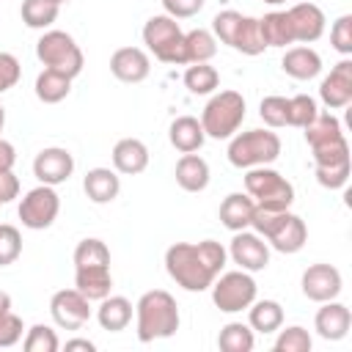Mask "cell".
Returning a JSON list of instances; mask_svg holds the SVG:
<instances>
[{
	"mask_svg": "<svg viewBox=\"0 0 352 352\" xmlns=\"http://www.w3.org/2000/svg\"><path fill=\"white\" fill-rule=\"evenodd\" d=\"M258 116L261 121L270 126V129H280V126H289V99L286 96H264L261 104H258Z\"/></svg>",
	"mask_w": 352,
	"mask_h": 352,
	"instance_id": "74e56055",
	"label": "cell"
},
{
	"mask_svg": "<svg viewBox=\"0 0 352 352\" xmlns=\"http://www.w3.org/2000/svg\"><path fill=\"white\" fill-rule=\"evenodd\" d=\"M0 206H3V204H0Z\"/></svg>",
	"mask_w": 352,
	"mask_h": 352,
	"instance_id": "9f6ffc18",
	"label": "cell"
},
{
	"mask_svg": "<svg viewBox=\"0 0 352 352\" xmlns=\"http://www.w3.org/2000/svg\"><path fill=\"white\" fill-rule=\"evenodd\" d=\"M3 126H6V107L0 104V132H3Z\"/></svg>",
	"mask_w": 352,
	"mask_h": 352,
	"instance_id": "f5cc1de1",
	"label": "cell"
},
{
	"mask_svg": "<svg viewBox=\"0 0 352 352\" xmlns=\"http://www.w3.org/2000/svg\"><path fill=\"white\" fill-rule=\"evenodd\" d=\"M72 173H74V157L69 148L47 146L33 157V176L38 179V184L58 187V184L69 182Z\"/></svg>",
	"mask_w": 352,
	"mask_h": 352,
	"instance_id": "4fadbf2b",
	"label": "cell"
},
{
	"mask_svg": "<svg viewBox=\"0 0 352 352\" xmlns=\"http://www.w3.org/2000/svg\"><path fill=\"white\" fill-rule=\"evenodd\" d=\"M22 319L11 311V294L0 289V346H14L22 338Z\"/></svg>",
	"mask_w": 352,
	"mask_h": 352,
	"instance_id": "d590c367",
	"label": "cell"
},
{
	"mask_svg": "<svg viewBox=\"0 0 352 352\" xmlns=\"http://www.w3.org/2000/svg\"><path fill=\"white\" fill-rule=\"evenodd\" d=\"M330 44L344 58L352 55V14H341L330 28Z\"/></svg>",
	"mask_w": 352,
	"mask_h": 352,
	"instance_id": "bcb514c9",
	"label": "cell"
},
{
	"mask_svg": "<svg viewBox=\"0 0 352 352\" xmlns=\"http://www.w3.org/2000/svg\"><path fill=\"white\" fill-rule=\"evenodd\" d=\"M168 140H170V146L176 151L192 154V151H198L204 146L206 132H204V126H201V121L195 116H179L168 126Z\"/></svg>",
	"mask_w": 352,
	"mask_h": 352,
	"instance_id": "7402d4cb",
	"label": "cell"
},
{
	"mask_svg": "<svg viewBox=\"0 0 352 352\" xmlns=\"http://www.w3.org/2000/svg\"><path fill=\"white\" fill-rule=\"evenodd\" d=\"M19 195V179L14 176V170H3L0 173V204H8Z\"/></svg>",
	"mask_w": 352,
	"mask_h": 352,
	"instance_id": "681fc988",
	"label": "cell"
},
{
	"mask_svg": "<svg viewBox=\"0 0 352 352\" xmlns=\"http://www.w3.org/2000/svg\"><path fill=\"white\" fill-rule=\"evenodd\" d=\"M110 160H113V170L116 173H124V176L143 173L148 168V146L143 140H138V138H121L113 146Z\"/></svg>",
	"mask_w": 352,
	"mask_h": 352,
	"instance_id": "d6986e66",
	"label": "cell"
},
{
	"mask_svg": "<svg viewBox=\"0 0 352 352\" xmlns=\"http://www.w3.org/2000/svg\"><path fill=\"white\" fill-rule=\"evenodd\" d=\"M261 25V36L267 41V47H289L294 44V33H292V22L286 11H270L258 19Z\"/></svg>",
	"mask_w": 352,
	"mask_h": 352,
	"instance_id": "f546056e",
	"label": "cell"
},
{
	"mask_svg": "<svg viewBox=\"0 0 352 352\" xmlns=\"http://www.w3.org/2000/svg\"><path fill=\"white\" fill-rule=\"evenodd\" d=\"M91 300L74 286L60 289L50 297V316L60 330H80L91 319Z\"/></svg>",
	"mask_w": 352,
	"mask_h": 352,
	"instance_id": "8fae6325",
	"label": "cell"
},
{
	"mask_svg": "<svg viewBox=\"0 0 352 352\" xmlns=\"http://www.w3.org/2000/svg\"><path fill=\"white\" fill-rule=\"evenodd\" d=\"M300 286H302V294L314 302H327V300H336L344 289V278L341 272L333 267V264H311L302 278H300Z\"/></svg>",
	"mask_w": 352,
	"mask_h": 352,
	"instance_id": "5bb4252c",
	"label": "cell"
},
{
	"mask_svg": "<svg viewBox=\"0 0 352 352\" xmlns=\"http://www.w3.org/2000/svg\"><path fill=\"white\" fill-rule=\"evenodd\" d=\"M344 129H341V121L333 116V113H316V118L305 126V143L314 148V146H324L336 138H341Z\"/></svg>",
	"mask_w": 352,
	"mask_h": 352,
	"instance_id": "e575fe53",
	"label": "cell"
},
{
	"mask_svg": "<svg viewBox=\"0 0 352 352\" xmlns=\"http://www.w3.org/2000/svg\"><path fill=\"white\" fill-rule=\"evenodd\" d=\"M228 162L234 168L272 165L280 157V138L272 129H248L228 138Z\"/></svg>",
	"mask_w": 352,
	"mask_h": 352,
	"instance_id": "5b68a950",
	"label": "cell"
},
{
	"mask_svg": "<svg viewBox=\"0 0 352 352\" xmlns=\"http://www.w3.org/2000/svg\"><path fill=\"white\" fill-rule=\"evenodd\" d=\"M311 154H314V165H336V162L349 160V143L341 135V138H336L324 146H314Z\"/></svg>",
	"mask_w": 352,
	"mask_h": 352,
	"instance_id": "ee69618b",
	"label": "cell"
},
{
	"mask_svg": "<svg viewBox=\"0 0 352 352\" xmlns=\"http://www.w3.org/2000/svg\"><path fill=\"white\" fill-rule=\"evenodd\" d=\"M253 212H256V201L248 192H228L220 204V223L228 231H245L250 228Z\"/></svg>",
	"mask_w": 352,
	"mask_h": 352,
	"instance_id": "d4e9b609",
	"label": "cell"
},
{
	"mask_svg": "<svg viewBox=\"0 0 352 352\" xmlns=\"http://www.w3.org/2000/svg\"><path fill=\"white\" fill-rule=\"evenodd\" d=\"M319 113V104L314 96L308 94H297L289 99V126H297V129H305Z\"/></svg>",
	"mask_w": 352,
	"mask_h": 352,
	"instance_id": "f35d334b",
	"label": "cell"
},
{
	"mask_svg": "<svg viewBox=\"0 0 352 352\" xmlns=\"http://www.w3.org/2000/svg\"><path fill=\"white\" fill-rule=\"evenodd\" d=\"M19 220L25 228L30 231H44L55 223L58 212H60V198L55 192V187L50 184H38L33 190H28L19 201Z\"/></svg>",
	"mask_w": 352,
	"mask_h": 352,
	"instance_id": "30bf717a",
	"label": "cell"
},
{
	"mask_svg": "<svg viewBox=\"0 0 352 352\" xmlns=\"http://www.w3.org/2000/svg\"><path fill=\"white\" fill-rule=\"evenodd\" d=\"M256 344V336H253V327L250 324H242V322H228L220 327V336H217V346L223 352H250Z\"/></svg>",
	"mask_w": 352,
	"mask_h": 352,
	"instance_id": "836d02e7",
	"label": "cell"
},
{
	"mask_svg": "<svg viewBox=\"0 0 352 352\" xmlns=\"http://www.w3.org/2000/svg\"><path fill=\"white\" fill-rule=\"evenodd\" d=\"M267 6H280V3H286V0H264Z\"/></svg>",
	"mask_w": 352,
	"mask_h": 352,
	"instance_id": "db71d44e",
	"label": "cell"
},
{
	"mask_svg": "<svg viewBox=\"0 0 352 352\" xmlns=\"http://www.w3.org/2000/svg\"><path fill=\"white\" fill-rule=\"evenodd\" d=\"M217 52V38L212 36V30L204 28H192L184 33V60L187 63H209Z\"/></svg>",
	"mask_w": 352,
	"mask_h": 352,
	"instance_id": "f1b7e54d",
	"label": "cell"
},
{
	"mask_svg": "<svg viewBox=\"0 0 352 352\" xmlns=\"http://www.w3.org/2000/svg\"><path fill=\"white\" fill-rule=\"evenodd\" d=\"M60 14V6L52 0H22L19 16L30 30H47Z\"/></svg>",
	"mask_w": 352,
	"mask_h": 352,
	"instance_id": "1f68e13d",
	"label": "cell"
},
{
	"mask_svg": "<svg viewBox=\"0 0 352 352\" xmlns=\"http://www.w3.org/2000/svg\"><path fill=\"white\" fill-rule=\"evenodd\" d=\"M248 324L253 333H275L283 324V308L278 300H253L248 305Z\"/></svg>",
	"mask_w": 352,
	"mask_h": 352,
	"instance_id": "4316f807",
	"label": "cell"
},
{
	"mask_svg": "<svg viewBox=\"0 0 352 352\" xmlns=\"http://www.w3.org/2000/svg\"><path fill=\"white\" fill-rule=\"evenodd\" d=\"M220 85V74L214 66L209 63H190L187 72H184V88L192 94V96H206V94H214Z\"/></svg>",
	"mask_w": 352,
	"mask_h": 352,
	"instance_id": "d6a6232c",
	"label": "cell"
},
{
	"mask_svg": "<svg viewBox=\"0 0 352 352\" xmlns=\"http://www.w3.org/2000/svg\"><path fill=\"white\" fill-rule=\"evenodd\" d=\"M212 302L223 311V314H239L248 311V305L256 300L258 286L253 280V272L245 270H231V272H220L212 280Z\"/></svg>",
	"mask_w": 352,
	"mask_h": 352,
	"instance_id": "9c48e42d",
	"label": "cell"
},
{
	"mask_svg": "<svg viewBox=\"0 0 352 352\" xmlns=\"http://www.w3.org/2000/svg\"><path fill=\"white\" fill-rule=\"evenodd\" d=\"M231 261L245 270V272H261L270 264V245L256 234V231H234L231 245H228Z\"/></svg>",
	"mask_w": 352,
	"mask_h": 352,
	"instance_id": "7c38bea8",
	"label": "cell"
},
{
	"mask_svg": "<svg viewBox=\"0 0 352 352\" xmlns=\"http://www.w3.org/2000/svg\"><path fill=\"white\" fill-rule=\"evenodd\" d=\"M143 44L162 63H170V66H184L187 63L184 60V30L168 14H154V16L146 19Z\"/></svg>",
	"mask_w": 352,
	"mask_h": 352,
	"instance_id": "8992f818",
	"label": "cell"
},
{
	"mask_svg": "<svg viewBox=\"0 0 352 352\" xmlns=\"http://www.w3.org/2000/svg\"><path fill=\"white\" fill-rule=\"evenodd\" d=\"M182 324L179 316V305L173 300V294H168L165 289H151L146 294H140V300L135 302V333L138 341L148 344L157 338H170Z\"/></svg>",
	"mask_w": 352,
	"mask_h": 352,
	"instance_id": "7a4b0ae2",
	"label": "cell"
},
{
	"mask_svg": "<svg viewBox=\"0 0 352 352\" xmlns=\"http://www.w3.org/2000/svg\"><path fill=\"white\" fill-rule=\"evenodd\" d=\"M239 22H242V14H239V11H234V8H226V11L214 14V19H212V36H214L217 41H223V44H228V47H231V41H234V36H236Z\"/></svg>",
	"mask_w": 352,
	"mask_h": 352,
	"instance_id": "f6af8a7d",
	"label": "cell"
},
{
	"mask_svg": "<svg viewBox=\"0 0 352 352\" xmlns=\"http://www.w3.org/2000/svg\"><path fill=\"white\" fill-rule=\"evenodd\" d=\"M22 346H25V352H58V349H60V341H58V336H55L52 327H47V324H33V327L28 330Z\"/></svg>",
	"mask_w": 352,
	"mask_h": 352,
	"instance_id": "60d3db41",
	"label": "cell"
},
{
	"mask_svg": "<svg viewBox=\"0 0 352 352\" xmlns=\"http://www.w3.org/2000/svg\"><path fill=\"white\" fill-rule=\"evenodd\" d=\"M228 250L217 239L173 242L165 250V270L184 292H206L223 272Z\"/></svg>",
	"mask_w": 352,
	"mask_h": 352,
	"instance_id": "6da1fadb",
	"label": "cell"
},
{
	"mask_svg": "<svg viewBox=\"0 0 352 352\" xmlns=\"http://www.w3.org/2000/svg\"><path fill=\"white\" fill-rule=\"evenodd\" d=\"M151 72L148 52L140 47H118L110 55V74L121 82H143Z\"/></svg>",
	"mask_w": 352,
	"mask_h": 352,
	"instance_id": "e0dca14e",
	"label": "cell"
},
{
	"mask_svg": "<svg viewBox=\"0 0 352 352\" xmlns=\"http://www.w3.org/2000/svg\"><path fill=\"white\" fill-rule=\"evenodd\" d=\"M22 77V66L16 60V55L11 52H0V94L11 91Z\"/></svg>",
	"mask_w": 352,
	"mask_h": 352,
	"instance_id": "7dc6e473",
	"label": "cell"
},
{
	"mask_svg": "<svg viewBox=\"0 0 352 352\" xmlns=\"http://www.w3.org/2000/svg\"><path fill=\"white\" fill-rule=\"evenodd\" d=\"M52 3H58V6H63V3H69V0H52Z\"/></svg>",
	"mask_w": 352,
	"mask_h": 352,
	"instance_id": "11a10c76",
	"label": "cell"
},
{
	"mask_svg": "<svg viewBox=\"0 0 352 352\" xmlns=\"http://www.w3.org/2000/svg\"><path fill=\"white\" fill-rule=\"evenodd\" d=\"M36 58L41 60L44 69L60 72L66 77H77L85 66L80 44L66 33V30H44L41 38L36 41Z\"/></svg>",
	"mask_w": 352,
	"mask_h": 352,
	"instance_id": "52a82bcc",
	"label": "cell"
},
{
	"mask_svg": "<svg viewBox=\"0 0 352 352\" xmlns=\"http://www.w3.org/2000/svg\"><path fill=\"white\" fill-rule=\"evenodd\" d=\"M280 69L294 80H314L322 72V55L314 47H289L280 58Z\"/></svg>",
	"mask_w": 352,
	"mask_h": 352,
	"instance_id": "44dd1931",
	"label": "cell"
},
{
	"mask_svg": "<svg viewBox=\"0 0 352 352\" xmlns=\"http://www.w3.org/2000/svg\"><path fill=\"white\" fill-rule=\"evenodd\" d=\"M14 162H16V148H14V143H8V140L0 138V173H3V170H14Z\"/></svg>",
	"mask_w": 352,
	"mask_h": 352,
	"instance_id": "f907efd6",
	"label": "cell"
},
{
	"mask_svg": "<svg viewBox=\"0 0 352 352\" xmlns=\"http://www.w3.org/2000/svg\"><path fill=\"white\" fill-rule=\"evenodd\" d=\"M311 346H314V338L300 324H292V327L280 330L278 338H275V352H311Z\"/></svg>",
	"mask_w": 352,
	"mask_h": 352,
	"instance_id": "ab89813d",
	"label": "cell"
},
{
	"mask_svg": "<svg viewBox=\"0 0 352 352\" xmlns=\"http://www.w3.org/2000/svg\"><path fill=\"white\" fill-rule=\"evenodd\" d=\"M176 184L187 192H201L209 187V162L201 157V154H182L179 162H176Z\"/></svg>",
	"mask_w": 352,
	"mask_h": 352,
	"instance_id": "cb8c5ba5",
	"label": "cell"
},
{
	"mask_svg": "<svg viewBox=\"0 0 352 352\" xmlns=\"http://www.w3.org/2000/svg\"><path fill=\"white\" fill-rule=\"evenodd\" d=\"M231 50L242 52V55H261L267 50V41L261 36V25H258V16H245L242 14V22L236 28V36L231 41Z\"/></svg>",
	"mask_w": 352,
	"mask_h": 352,
	"instance_id": "4dcf8cb0",
	"label": "cell"
},
{
	"mask_svg": "<svg viewBox=\"0 0 352 352\" xmlns=\"http://www.w3.org/2000/svg\"><path fill=\"white\" fill-rule=\"evenodd\" d=\"M289 22H292V33H294V44H314L322 38L324 33V11L316 3H294L292 8H286Z\"/></svg>",
	"mask_w": 352,
	"mask_h": 352,
	"instance_id": "2e32d148",
	"label": "cell"
},
{
	"mask_svg": "<svg viewBox=\"0 0 352 352\" xmlns=\"http://www.w3.org/2000/svg\"><path fill=\"white\" fill-rule=\"evenodd\" d=\"M66 349H69V352H72V349L94 352V349H96V344H94V341H88V338H72V341H66Z\"/></svg>",
	"mask_w": 352,
	"mask_h": 352,
	"instance_id": "816d5d0a",
	"label": "cell"
},
{
	"mask_svg": "<svg viewBox=\"0 0 352 352\" xmlns=\"http://www.w3.org/2000/svg\"><path fill=\"white\" fill-rule=\"evenodd\" d=\"M82 190L91 204H110L121 192V176L113 168H91L82 176Z\"/></svg>",
	"mask_w": 352,
	"mask_h": 352,
	"instance_id": "ffe728a7",
	"label": "cell"
},
{
	"mask_svg": "<svg viewBox=\"0 0 352 352\" xmlns=\"http://www.w3.org/2000/svg\"><path fill=\"white\" fill-rule=\"evenodd\" d=\"M245 192L261 209H292V204H294L292 182L283 173H278L275 168H270V165L248 168V173H245Z\"/></svg>",
	"mask_w": 352,
	"mask_h": 352,
	"instance_id": "ba28073f",
	"label": "cell"
},
{
	"mask_svg": "<svg viewBox=\"0 0 352 352\" xmlns=\"http://www.w3.org/2000/svg\"><path fill=\"white\" fill-rule=\"evenodd\" d=\"M22 256V234L16 226L0 223V267L14 264Z\"/></svg>",
	"mask_w": 352,
	"mask_h": 352,
	"instance_id": "7bdbcfd3",
	"label": "cell"
},
{
	"mask_svg": "<svg viewBox=\"0 0 352 352\" xmlns=\"http://www.w3.org/2000/svg\"><path fill=\"white\" fill-rule=\"evenodd\" d=\"M245 110H248L245 107V96L239 91H217L204 104L198 121H201L206 138L228 140L231 135L239 132V126L245 121Z\"/></svg>",
	"mask_w": 352,
	"mask_h": 352,
	"instance_id": "277c9868",
	"label": "cell"
},
{
	"mask_svg": "<svg viewBox=\"0 0 352 352\" xmlns=\"http://www.w3.org/2000/svg\"><path fill=\"white\" fill-rule=\"evenodd\" d=\"M316 168V182L324 190H341L349 182V170H352V160L336 162V165H314Z\"/></svg>",
	"mask_w": 352,
	"mask_h": 352,
	"instance_id": "b9f144b4",
	"label": "cell"
},
{
	"mask_svg": "<svg viewBox=\"0 0 352 352\" xmlns=\"http://www.w3.org/2000/svg\"><path fill=\"white\" fill-rule=\"evenodd\" d=\"M250 228L278 253H300L308 242V228L300 214L292 209H261L256 206Z\"/></svg>",
	"mask_w": 352,
	"mask_h": 352,
	"instance_id": "3957f363",
	"label": "cell"
},
{
	"mask_svg": "<svg viewBox=\"0 0 352 352\" xmlns=\"http://www.w3.org/2000/svg\"><path fill=\"white\" fill-rule=\"evenodd\" d=\"M38 102L44 104H58L69 96L72 91V77L60 74V72H52V69H44L38 77H36V85H33Z\"/></svg>",
	"mask_w": 352,
	"mask_h": 352,
	"instance_id": "83f0119b",
	"label": "cell"
},
{
	"mask_svg": "<svg viewBox=\"0 0 352 352\" xmlns=\"http://www.w3.org/2000/svg\"><path fill=\"white\" fill-rule=\"evenodd\" d=\"M319 99L327 110H341L352 102V60H338L330 74L319 82Z\"/></svg>",
	"mask_w": 352,
	"mask_h": 352,
	"instance_id": "9a60e30c",
	"label": "cell"
},
{
	"mask_svg": "<svg viewBox=\"0 0 352 352\" xmlns=\"http://www.w3.org/2000/svg\"><path fill=\"white\" fill-rule=\"evenodd\" d=\"M132 314H135V308H132V302H129L126 297H121V294H107V297H102V300H99L96 322H99V327H102V330L121 333V330H126V327H129Z\"/></svg>",
	"mask_w": 352,
	"mask_h": 352,
	"instance_id": "603a6c76",
	"label": "cell"
},
{
	"mask_svg": "<svg viewBox=\"0 0 352 352\" xmlns=\"http://www.w3.org/2000/svg\"><path fill=\"white\" fill-rule=\"evenodd\" d=\"M206 0H162V8L173 19H190L204 8Z\"/></svg>",
	"mask_w": 352,
	"mask_h": 352,
	"instance_id": "c3c4849f",
	"label": "cell"
},
{
	"mask_svg": "<svg viewBox=\"0 0 352 352\" xmlns=\"http://www.w3.org/2000/svg\"><path fill=\"white\" fill-rule=\"evenodd\" d=\"M74 267H96V264H110V248L96 239V236H88V239H80L77 248H74V256H72Z\"/></svg>",
	"mask_w": 352,
	"mask_h": 352,
	"instance_id": "8d00e7d4",
	"label": "cell"
},
{
	"mask_svg": "<svg viewBox=\"0 0 352 352\" xmlns=\"http://www.w3.org/2000/svg\"><path fill=\"white\" fill-rule=\"evenodd\" d=\"M349 327H352V314H349V308H346L344 302H338V300L322 302V308H319L316 316H314V330H316L319 338H324V341H341V338H346Z\"/></svg>",
	"mask_w": 352,
	"mask_h": 352,
	"instance_id": "ac0fdd59",
	"label": "cell"
},
{
	"mask_svg": "<svg viewBox=\"0 0 352 352\" xmlns=\"http://www.w3.org/2000/svg\"><path fill=\"white\" fill-rule=\"evenodd\" d=\"M74 289L82 292L88 300H102L113 289V275L110 264H96V267H74Z\"/></svg>",
	"mask_w": 352,
	"mask_h": 352,
	"instance_id": "484cf974",
	"label": "cell"
}]
</instances>
